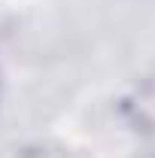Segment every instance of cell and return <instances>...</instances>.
Returning a JSON list of instances; mask_svg holds the SVG:
<instances>
[{
  "mask_svg": "<svg viewBox=\"0 0 155 158\" xmlns=\"http://www.w3.org/2000/svg\"><path fill=\"white\" fill-rule=\"evenodd\" d=\"M122 116L137 131H155V79L134 85L122 98Z\"/></svg>",
  "mask_w": 155,
  "mask_h": 158,
  "instance_id": "6da1fadb",
  "label": "cell"
}]
</instances>
